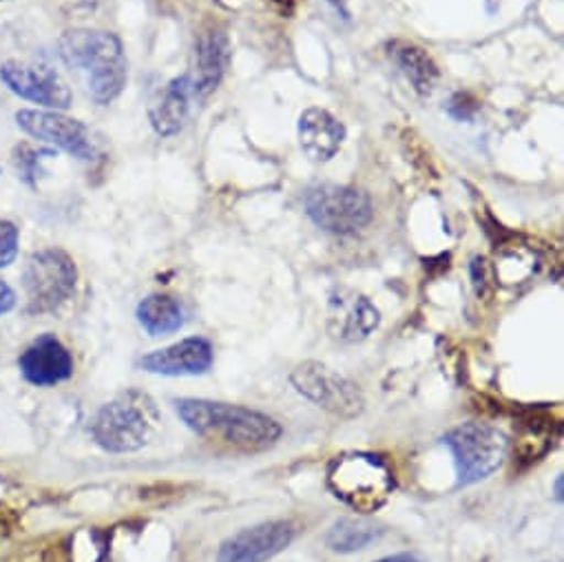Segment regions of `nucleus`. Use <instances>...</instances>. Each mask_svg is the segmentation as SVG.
I'll use <instances>...</instances> for the list:
<instances>
[{"label": "nucleus", "instance_id": "obj_18", "mask_svg": "<svg viewBox=\"0 0 564 562\" xmlns=\"http://www.w3.org/2000/svg\"><path fill=\"white\" fill-rule=\"evenodd\" d=\"M392 54H394L397 65L403 69V74L416 89V94L425 96L434 89L441 74H438L434 58L423 47L412 45V43H394Z\"/></svg>", "mask_w": 564, "mask_h": 562}, {"label": "nucleus", "instance_id": "obj_16", "mask_svg": "<svg viewBox=\"0 0 564 562\" xmlns=\"http://www.w3.org/2000/svg\"><path fill=\"white\" fill-rule=\"evenodd\" d=\"M191 96H195L191 76H182V78H175L173 83H169L160 102L151 109V127L158 136L169 138V136H175L182 131L186 116H188Z\"/></svg>", "mask_w": 564, "mask_h": 562}, {"label": "nucleus", "instance_id": "obj_6", "mask_svg": "<svg viewBox=\"0 0 564 562\" xmlns=\"http://www.w3.org/2000/svg\"><path fill=\"white\" fill-rule=\"evenodd\" d=\"M153 408L147 399L122 397L107 403L94 423L96 443L113 454L138 452L144 447L153 434Z\"/></svg>", "mask_w": 564, "mask_h": 562}, {"label": "nucleus", "instance_id": "obj_14", "mask_svg": "<svg viewBox=\"0 0 564 562\" xmlns=\"http://www.w3.org/2000/svg\"><path fill=\"white\" fill-rule=\"evenodd\" d=\"M230 61V45L228 36L219 28H206L195 43V76H191L193 94L195 96H208L213 94Z\"/></svg>", "mask_w": 564, "mask_h": 562}, {"label": "nucleus", "instance_id": "obj_11", "mask_svg": "<svg viewBox=\"0 0 564 562\" xmlns=\"http://www.w3.org/2000/svg\"><path fill=\"white\" fill-rule=\"evenodd\" d=\"M293 538L295 529L286 520L261 522L224 540L217 562H265L284 551Z\"/></svg>", "mask_w": 564, "mask_h": 562}, {"label": "nucleus", "instance_id": "obj_21", "mask_svg": "<svg viewBox=\"0 0 564 562\" xmlns=\"http://www.w3.org/2000/svg\"><path fill=\"white\" fill-rule=\"evenodd\" d=\"M19 255V228L10 219H0V268H8Z\"/></svg>", "mask_w": 564, "mask_h": 562}, {"label": "nucleus", "instance_id": "obj_22", "mask_svg": "<svg viewBox=\"0 0 564 562\" xmlns=\"http://www.w3.org/2000/svg\"><path fill=\"white\" fill-rule=\"evenodd\" d=\"M41 153H43V151H41ZM41 153L28 149V155H30V158H17L19 171H21V175H23L25 180H30V177H34V175L41 173V160H43V158H39Z\"/></svg>", "mask_w": 564, "mask_h": 562}, {"label": "nucleus", "instance_id": "obj_26", "mask_svg": "<svg viewBox=\"0 0 564 562\" xmlns=\"http://www.w3.org/2000/svg\"><path fill=\"white\" fill-rule=\"evenodd\" d=\"M330 3L337 8V12H341L348 19V10H346V0H330Z\"/></svg>", "mask_w": 564, "mask_h": 562}, {"label": "nucleus", "instance_id": "obj_8", "mask_svg": "<svg viewBox=\"0 0 564 562\" xmlns=\"http://www.w3.org/2000/svg\"><path fill=\"white\" fill-rule=\"evenodd\" d=\"M291 381L300 395H304L306 399H311L313 403H317L319 408L337 417L352 419L364 412L361 390L350 379L337 375L324 364H317V361L302 364L293 372Z\"/></svg>", "mask_w": 564, "mask_h": 562}, {"label": "nucleus", "instance_id": "obj_19", "mask_svg": "<svg viewBox=\"0 0 564 562\" xmlns=\"http://www.w3.org/2000/svg\"><path fill=\"white\" fill-rule=\"evenodd\" d=\"M138 322L151 337H162L184 326V311L169 295H149L138 306Z\"/></svg>", "mask_w": 564, "mask_h": 562}, {"label": "nucleus", "instance_id": "obj_12", "mask_svg": "<svg viewBox=\"0 0 564 562\" xmlns=\"http://www.w3.org/2000/svg\"><path fill=\"white\" fill-rule=\"evenodd\" d=\"M23 377L34 386H58L74 375L69 350L54 335L39 337L19 361Z\"/></svg>", "mask_w": 564, "mask_h": 562}, {"label": "nucleus", "instance_id": "obj_2", "mask_svg": "<svg viewBox=\"0 0 564 562\" xmlns=\"http://www.w3.org/2000/svg\"><path fill=\"white\" fill-rule=\"evenodd\" d=\"M58 50L63 63L85 76L87 91L98 105H111L124 91L129 65L116 34L74 30L61 39Z\"/></svg>", "mask_w": 564, "mask_h": 562}, {"label": "nucleus", "instance_id": "obj_9", "mask_svg": "<svg viewBox=\"0 0 564 562\" xmlns=\"http://www.w3.org/2000/svg\"><path fill=\"white\" fill-rule=\"evenodd\" d=\"M17 125L28 136L54 144L56 149H63L78 160H94L96 155V144L89 129L80 120L69 118L61 111L21 109L17 114Z\"/></svg>", "mask_w": 564, "mask_h": 562}, {"label": "nucleus", "instance_id": "obj_27", "mask_svg": "<svg viewBox=\"0 0 564 562\" xmlns=\"http://www.w3.org/2000/svg\"><path fill=\"white\" fill-rule=\"evenodd\" d=\"M555 498L562 500V476H557V480H555Z\"/></svg>", "mask_w": 564, "mask_h": 562}, {"label": "nucleus", "instance_id": "obj_3", "mask_svg": "<svg viewBox=\"0 0 564 562\" xmlns=\"http://www.w3.org/2000/svg\"><path fill=\"white\" fill-rule=\"evenodd\" d=\"M328 487L355 511L372 514L394 494L397 480L383 458L366 452H350L330 463Z\"/></svg>", "mask_w": 564, "mask_h": 562}, {"label": "nucleus", "instance_id": "obj_7", "mask_svg": "<svg viewBox=\"0 0 564 562\" xmlns=\"http://www.w3.org/2000/svg\"><path fill=\"white\" fill-rule=\"evenodd\" d=\"M311 219L333 235H355L372 221L375 208L370 197L352 186L324 184L306 195Z\"/></svg>", "mask_w": 564, "mask_h": 562}, {"label": "nucleus", "instance_id": "obj_4", "mask_svg": "<svg viewBox=\"0 0 564 562\" xmlns=\"http://www.w3.org/2000/svg\"><path fill=\"white\" fill-rule=\"evenodd\" d=\"M443 445L454 456L460 487L491 476L507 454L505 434L485 423H465L454 428L443 436Z\"/></svg>", "mask_w": 564, "mask_h": 562}, {"label": "nucleus", "instance_id": "obj_10", "mask_svg": "<svg viewBox=\"0 0 564 562\" xmlns=\"http://www.w3.org/2000/svg\"><path fill=\"white\" fill-rule=\"evenodd\" d=\"M0 80L6 83L12 94L34 105L56 111L72 107L69 85L47 67H30L17 61H8L6 65H0Z\"/></svg>", "mask_w": 564, "mask_h": 562}, {"label": "nucleus", "instance_id": "obj_15", "mask_svg": "<svg viewBox=\"0 0 564 562\" xmlns=\"http://www.w3.org/2000/svg\"><path fill=\"white\" fill-rule=\"evenodd\" d=\"M297 136L302 151L313 162H328L339 153L346 140V127L330 111L313 107L302 114Z\"/></svg>", "mask_w": 564, "mask_h": 562}, {"label": "nucleus", "instance_id": "obj_5", "mask_svg": "<svg viewBox=\"0 0 564 562\" xmlns=\"http://www.w3.org/2000/svg\"><path fill=\"white\" fill-rule=\"evenodd\" d=\"M78 270L74 259L58 248L34 252L23 270L30 313H52L76 291Z\"/></svg>", "mask_w": 564, "mask_h": 562}, {"label": "nucleus", "instance_id": "obj_20", "mask_svg": "<svg viewBox=\"0 0 564 562\" xmlns=\"http://www.w3.org/2000/svg\"><path fill=\"white\" fill-rule=\"evenodd\" d=\"M381 536V529H377L375 525L366 522V520H355V518H344L339 522H335V527L330 529L326 542L333 551L339 553H352L359 549H366L368 544H372L377 538Z\"/></svg>", "mask_w": 564, "mask_h": 562}, {"label": "nucleus", "instance_id": "obj_1", "mask_svg": "<svg viewBox=\"0 0 564 562\" xmlns=\"http://www.w3.org/2000/svg\"><path fill=\"white\" fill-rule=\"evenodd\" d=\"M175 406L188 430L232 450L263 452L281 436V428L274 419L250 408L204 399H182Z\"/></svg>", "mask_w": 564, "mask_h": 562}, {"label": "nucleus", "instance_id": "obj_25", "mask_svg": "<svg viewBox=\"0 0 564 562\" xmlns=\"http://www.w3.org/2000/svg\"><path fill=\"white\" fill-rule=\"evenodd\" d=\"M377 562H423V560H419V558L412 555V553H397V555H388V558L377 560Z\"/></svg>", "mask_w": 564, "mask_h": 562}, {"label": "nucleus", "instance_id": "obj_24", "mask_svg": "<svg viewBox=\"0 0 564 562\" xmlns=\"http://www.w3.org/2000/svg\"><path fill=\"white\" fill-rule=\"evenodd\" d=\"M268 3H270L279 14L293 17L295 10H297V6L302 3V0H268Z\"/></svg>", "mask_w": 564, "mask_h": 562}, {"label": "nucleus", "instance_id": "obj_13", "mask_svg": "<svg viewBox=\"0 0 564 562\" xmlns=\"http://www.w3.org/2000/svg\"><path fill=\"white\" fill-rule=\"evenodd\" d=\"M140 366L147 372L162 377H195L204 375L213 366V348L202 337H191L158 353L147 355Z\"/></svg>", "mask_w": 564, "mask_h": 562}, {"label": "nucleus", "instance_id": "obj_17", "mask_svg": "<svg viewBox=\"0 0 564 562\" xmlns=\"http://www.w3.org/2000/svg\"><path fill=\"white\" fill-rule=\"evenodd\" d=\"M333 309H337V313L330 317L333 322H337L335 333L346 342L366 339L372 331H377L381 322L377 306L361 295L350 298V302L333 300Z\"/></svg>", "mask_w": 564, "mask_h": 562}, {"label": "nucleus", "instance_id": "obj_23", "mask_svg": "<svg viewBox=\"0 0 564 562\" xmlns=\"http://www.w3.org/2000/svg\"><path fill=\"white\" fill-rule=\"evenodd\" d=\"M14 306H17V293L12 291L8 281L0 279V317L8 315Z\"/></svg>", "mask_w": 564, "mask_h": 562}]
</instances>
